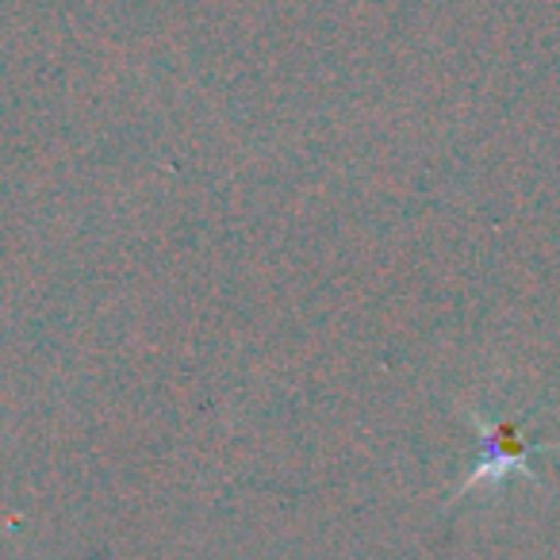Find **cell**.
I'll list each match as a JSON object with an SVG mask.
<instances>
[{
  "label": "cell",
  "instance_id": "1",
  "mask_svg": "<svg viewBox=\"0 0 560 560\" xmlns=\"http://www.w3.org/2000/svg\"><path fill=\"white\" fill-rule=\"evenodd\" d=\"M472 419L476 434H480V457L476 465L468 468L465 483L457 488V499L468 495V491L483 488V483H503L511 472H522L534 480V457L537 453H549V450H560V442H529L522 434V422H511V419H483L480 411H468Z\"/></svg>",
  "mask_w": 560,
  "mask_h": 560
}]
</instances>
